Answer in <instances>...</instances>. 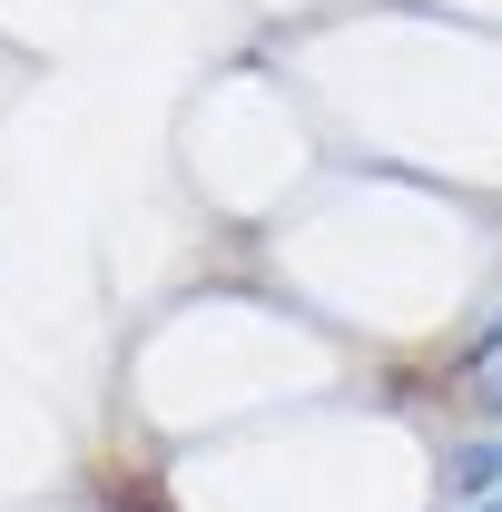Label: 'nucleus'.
<instances>
[{
  "label": "nucleus",
  "instance_id": "f257e3e1",
  "mask_svg": "<svg viewBox=\"0 0 502 512\" xmlns=\"http://www.w3.org/2000/svg\"><path fill=\"white\" fill-rule=\"evenodd\" d=\"M493 483H502V434H483L453 453V493H493Z\"/></svg>",
  "mask_w": 502,
  "mask_h": 512
},
{
  "label": "nucleus",
  "instance_id": "f03ea898",
  "mask_svg": "<svg viewBox=\"0 0 502 512\" xmlns=\"http://www.w3.org/2000/svg\"><path fill=\"white\" fill-rule=\"evenodd\" d=\"M493 394H502V365H493Z\"/></svg>",
  "mask_w": 502,
  "mask_h": 512
}]
</instances>
